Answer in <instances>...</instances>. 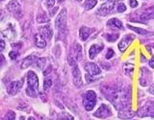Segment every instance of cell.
Returning a JSON list of instances; mask_svg holds the SVG:
<instances>
[{
	"mask_svg": "<svg viewBox=\"0 0 154 120\" xmlns=\"http://www.w3.org/2000/svg\"><path fill=\"white\" fill-rule=\"evenodd\" d=\"M66 23H67V12L66 9H62L57 16L55 21V27L57 29V38L65 40L66 37Z\"/></svg>",
	"mask_w": 154,
	"mask_h": 120,
	"instance_id": "1",
	"label": "cell"
},
{
	"mask_svg": "<svg viewBox=\"0 0 154 120\" xmlns=\"http://www.w3.org/2000/svg\"><path fill=\"white\" fill-rule=\"evenodd\" d=\"M27 85L26 94L30 97H37L38 90V79L34 71H29L27 73Z\"/></svg>",
	"mask_w": 154,
	"mask_h": 120,
	"instance_id": "2",
	"label": "cell"
},
{
	"mask_svg": "<svg viewBox=\"0 0 154 120\" xmlns=\"http://www.w3.org/2000/svg\"><path fill=\"white\" fill-rule=\"evenodd\" d=\"M83 58V49L79 43H73L70 47L69 56H67V61L70 66H74L77 64V62L82 60Z\"/></svg>",
	"mask_w": 154,
	"mask_h": 120,
	"instance_id": "3",
	"label": "cell"
},
{
	"mask_svg": "<svg viewBox=\"0 0 154 120\" xmlns=\"http://www.w3.org/2000/svg\"><path fill=\"white\" fill-rule=\"evenodd\" d=\"M84 108L87 112L91 110L96 104V94L94 90H88L84 95V100H83Z\"/></svg>",
	"mask_w": 154,
	"mask_h": 120,
	"instance_id": "4",
	"label": "cell"
},
{
	"mask_svg": "<svg viewBox=\"0 0 154 120\" xmlns=\"http://www.w3.org/2000/svg\"><path fill=\"white\" fill-rule=\"evenodd\" d=\"M141 117H154V101H147L144 103L138 112Z\"/></svg>",
	"mask_w": 154,
	"mask_h": 120,
	"instance_id": "5",
	"label": "cell"
},
{
	"mask_svg": "<svg viewBox=\"0 0 154 120\" xmlns=\"http://www.w3.org/2000/svg\"><path fill=\"white\" fill-rule=\"evenodd\" d=\"M8 12L12 13L17 18H20L22 16V8L18 0H11L6 6Z\"/></svg>",
	"mask_w": 154,
	"mask_h": 120,
	"instance_id": "6",
	"label": "cell"
},
{
	"mask_svg": "<svg viewBox=\"0 0 154 120\" xmlns=\"http://www.w3.org/2000/svg\"><path fill=\"white\" fill-rule=\"evenodd\" d=\"M113 115V112L109 106L106 104H102L100 107L95 110L94 112V116L96 118H100V119H105V118H109Z\"/></svg>",
	"mask_w": 154,
	"mask_h": 120,
	"instance_id": "7",
	"label": "cell"
},
{
	"mask_svg": "<svg viewBox=\"0 0 154 120\" xmlns=\"http://www.w3.org/2000/svg\"><path fill=\"white\" fill-rule=\"evenodd\" d=\"M116 4H117V0H109L103 5H101V7L97 10V14L101 16H106L115 9Z\"/></svg>",
	"mask_w": 154,
	"mask_h": 120,
	"instance_id": "8",
	"label": "cell"
},
{
	"mask_svg": "<svg viewBox=\"0 0 154 120\" xmlns=\"http://www.w3.org/2000/svg\"><path fill=\"white\" fill-rule=\"evenodd\" d=\"M151 72L146 67H142L140 70V85L142 86H147L151 83Z\"/></svg>",
	"mask_w": 154,
	"mask_h": 120,
	"instance_id": "9",
	"label": "cell"
},
{
	"mask_svg": "<svg viewBox=\"0 0 154 120\" xmlns=\"http://www.w3.org/2000/svg\"><path fill=\"white\" fill-rule=\"evenodd\" d=\"M72 81H73V85L76 88H82L83 86V79H82V75H81V71L79 69L78 65H74L72 66Z\"/></svg>",
	"mask_w": 154,
	"mask_h": 120,
	"instance_id": "10",
	"label": "cell"
},
{
	"mask_svg": "<svg viewBox=\"0 0 154 120\" xmlns=\"http://www.w3.org/2000/svg\"><path fill=\"white\" fill-rule=\"evenodd\" d=\"M22 85H23V79L12 82L7 86V92L10 95H17L22 88Z\"/></svg>",
	"mask_w": 154,
	"mask_h": 120,
	"instance_id": "11",
	"label": "cell"
},
{
	"mask_svg": "<svg viewBox=\"0 0 154 120\" xmlns=\"http://www.w3.org/2000/svg\"><path fill=\"white\" fill-rule=\"evenodd\" d=\"M135 38V37L133 35H131V34H128V35H125L122 38V40H120L119 42V49L120 52H125V50L127 49L128 46L131 44V42L133 41V40Z\"/></svg>",
	"mask_w": 154,
	"mask_h": 120,
	"instance_id": "12",
	"label": "cell"
},
{
	"mask_svg": "<svg viewBox=\"0 0 154 120\" xmlns=\"http://www.w3.org/2000/svg\"><path fill=\"white\" fill-rule=\"evenodd\" d=\"M154 9H147L144 10L143 13H141L140 14H138L137 19H135L134 21H139V22H144L147 20H150V19L154 18Z\"/></svg>",
	"mask_w": 154,
	"mask_h": 120,
	"instance_id": "13",
	"label": "cell"
},
{
	"mask_svg": "<svg viewBox=\"0 0 154 120\" xmlns=\"http://www.w3.org/2000/svg\"><path fill=\"white\" fill-rule=\"evenodd\" d=\"M85 70L93 76L99 75L101 73L100 67L97 64H94V62H87V64H85Z\"/></svg>",
	"mask_w": 154,
	"mask_h": 120,
	"instance_id": "14",
	"label": "cell"
},
{
	"mask_svg": "<svg viewBox=\"0 0 154 120\" xmlns=\"http://www.w3.org/2000/svg\"><path fill=\"white\" fill-rule=\"evenodd\" d=\"M107 27L111 30H115V31H119V30H122L123 28L122 26V22L119 20L118 18H111L107 21Z\"/></svg>",
	"mask_w": 154,
	"mask_h": 120,
	"instance_id": "15",
	"label": "cell"
},
{
	"mask_svg": "<svg viewBox=\"0 0 154 120\" xmlns=\"http://www.w3.org/2000/svg\"><path fill=\"white\" fill-rule=\"evenodd\" d=\"M94 30L91 28H89L87 26H82L79 30V37H80V40H87L89 38V37L91 36V34L93 33Z\"/></svg>",
	"mask_w": 154,
	"mask_h": 120,
	"instance_id": "16",
	"label": "cell"
},
{
	"mask_svg": "<svg viewBox=\"0 0 154 120\" xmlns=\"http://www.w3.org/2000/svg\"><path fill=\"white\" fill-rule=\"evenodd\" d=\"M38 30H40V34L45 38V40H51V38L53 36V31L49 25L42 26V27H40Z\"/></svg>",
	"mask_w": 154,
	"mask_h": 120,
	"instance_id": "17",
	"label": "cell"
},
{
	"mask_svg": "<svg viewBox=\"0 0 154 120\" xmlns=\"http://www.w3.org/2000/svg\"><path fill=\"white\" fill-rule=\"evenodd\" d=\"M103 49V46L102 45H99V44H93L91 46L90 50H89V58L91 60H94V58L97 56V54L99 52H101Z\"/></svg>",
	"mask_w": 154,
	"mask_h": 120,
	"instance_id": "18",
	"label": "cell"
},
{
	"mask_svg": "<svg viewBox=\"0 0 154 120\" xmlns=\"http://www.w3.org/2000/svg\"><path fill=\"white\" fill-rule=\"evenodd\" d=\"M1 35H2V38L6 37L7 40H13L14 38H16V30H14V29L12 27L11 24H10L6 30H3L2 31Z\"/></svg>",
	"mask_w": 154,
	"mask_h": 120,
	"instance_id": "19",
	"label": "cell"
},
{
	"mask_svg": "<svg viewBox=\"0 0 154 120\" xmlns=\"http://www.w3.org/2000/svg\"><path fill=\"white\" fill-rule=\"evenodd\" d=\"M34 42H35V45L38 48L46 47V40L41 34H36V35L34 36Z\"/></svg>",
	"mask_w": 154,
	"mask_h": 120,
	"instance_id": "20",
	"label": "cell"
},
{
	"mask_svg": "<svg viewBox=\"0 0 154 120\" xmlns=\"http://www.w3.org/2000/svg\"><path fill=\"white\" fill-rule=\"evenodd\" d=\"M36 61V57L33 56V55H30V56H27L26 58H24L22 60V62H21V68L22 69H25L27 67H29L30 65L34 64V62Z\"/></svg>",
	"mask_w": 154,
	"mask_h": 120,
	"instance_id": "21",
	"label": "cell"
},
{
	"mask_svg": "<svg viewBox=\"0 0 154 120\" xmlns=\"http://www.w3.org/2000/svg\"><path fill=\"white\" fill-rule=\"evenodd\" d=\"M134 116V112L130 109L119 110V117L122 119H130Z\"/></svg>",
	"mask_w": 154,
	"mask_h": 120,
	"instance_id": "22",
	"label": "cell"
},
{
	"mask_svg": "<svg viewBox=\"0 0 154 120\" xmlns=\"http://www.w3.org/2000/svg\"><path fill=\"white\" fill-rule=\"evenodd\" d=\"M127 27L129 29H131V30L135 31L136 33H138L139 35H142V36H151V35H153V33H151V32H149L147 30H144V29H142V28H139V27L132 26V25H130V24H128Z\"/></svg>",
	"mask_w": 154,
	"mask_h": 120,
	"instance_id": "23",
	"label": "cell"
},
{
	"mask_svg": "<svg viewBox=\"0 0 154 120\" xmlns=\"http://www.w3.org/2000/svg\"><path fill=\"white\" fill-rule=\"evenodd\" d=\"M34 64H35V66L38 67V69L42 70L45 67L46 59L45 58H36V61H35V62H34Z\"/></svg>",
	"mask_w": 154,
	"mask_h": 120,
	"instance_id": "24",
	"label": "cell"
},
{
	"mask_svg": "<svg viewBox=\"0 0 154 120\" xmlns=\"http://www.w3.org/2000/svg\"><path fill=\"white\" fill-rule=\"evenodd\" d=\"M123 69H124V73L127 76H131L133 71H134V65L130 62H125L123 64Z\"/></svg>",
	"mask_w": 154,
	"mask_h": 120,
	"instance_id": "25",
	"label": "cell"
},
{
	"mask_svg": "<svg viewBox=\"0 0 154 120\" xmlns=\"http://www.w3.org/2000/svg\"><path fill=\"white\" fill-rule=\"evenodd\" d=\"M36 20L38 23H45L49 21V17H48V16L45 13H41L37 16Z\"/></svg>",
	"mask_w": 154,
	"mask_h": 120,
	"instance_id": "26",
	"label": "cell"
},
{
	"mask_svg": "<svg viewBox=\"0 0 154 120\" xmlns=\"http://www.w3.org/2000/svg\"><path fill=\"white\" fill-rule=\"evenodd\" d=\"M96 4H97V1H96V0H86L84 3V8L86 11H90V10L95 7Z\"/></svg>",
	"mask_w": 154,
	"mask_h": 120,
	"instance_id": "27",
	"label": "cell"
},
{
	"mask_svg": "<svg viewBox=\"0 0 154 120\" xmlns=\"http://www.w3.org/2000/svg\"><path fill=\"white\" fill-rule=\"evenodd\" d=\"M105 38H106V40H107V41L114 42V41H116L119 38V34L118 33L117 34H115V33H113V34H106Z\"/></svg>",
	"mask_w": 154,
	"mask_h": 120,
	"instance_id": "28",
	"label": "cell"
},
{
	"mask_svg": "<svg viewBox=\"0 0 154 120\" xmlns=\"http://www.w3.org/2000/svg\"><path fill=\"white\" fill-rule=\"evenodd\" d=\"M14 119H16V113L13 110H8L3 118V120H14Z\"/></svg>",
	"mask_w": 154,
	"mask_h": 120,
	"instance_id": "29",
	"label": "cell"
},
{
	"mask_svg": "<svg viewBox=\"0 0 154 120\" xmlns=\"http://www.w3.org/2000/svg\"><path fill=\"white\" fill-rule=\"evenodd\" d=\"M52 85H53L52 80L50 78H47L43 82V88H45V90H48L52 86Z\"/></svg>",
	"mask_w": 154,
	"mask_h": 120,
	"instance_id": "30",
	"label": "cell"
},
{
	"mask_svg": "<svg viewBox=\"0 0 154 120\" xmlns=\"http://www.w3.org/2000/svg\"><path fill=\"white\" fill-rule=\"evenodd\" d=\"M117 11L119 13H124L125 11H126V6H125V4L119 2L117 6Z\"/></svg>",
	"mask_w": 154,
	"mask_h": 120,
	"instance_id": "31",
	"label": "cell"
},
{
	"mask_svg": "<svg viewBox=\"0 0 154 120\" xmlns=\"http://www.w3.org/2000/svg\"><path fill=\"white\" fill-rule=\"evenodd\" d=\"M55 0H45V5L48 8V9H51L54 7V5H55Z\"/></svg>",
	"mask_w": 154,
	"mask_h": 120,
	"instance_id": "32",
	"label": "cell"
},
{
	"mask_svg": "<svg viewBox=\"0 0 154 120\" xmlns=\"http://www.w3.org/2000/svg\"><path fill=\"white\" fill-rule=\"evenodd\" d=\"M61 117H62V120H74L73 117H72V115L69 113H63L61 115Z\"/></svg>",
	"mask_w": 154,
	"mask_h": 120,
	"instance_id": "33",
	"label": "cell"
},
{
	"mask_svg": "<svg viewBox=\"0 0 154 120\" xmlns=\"http://www.w3.org/2000/svg\"><path fill=\"white\" fill-rule=\"evenodd\" d=\"M9 56H10V58H11L12 60H16L17 58V56H18V53L17 51H11V52H10Z\"/></svg>",
	"mask_w": 154,
	"mask_h": 120,
	"instance_id": "34",
	"label": "cell"
},
{
	"mask_svg": "<svg viewBox=\"0 0 154 120\" xmlns=\"http://www.w3.org/2000/svg\"><path fill=\"white\" fill-rule=\"evenodd\" d=\"M138 5H139V3L137 0H129V6L131 8H136V7H138Z\"/></svg>",
	"mask_w": 154,
	"mask_h": 120,
	"instance_id": "35",
	"label": "cell"
},
{
	"mask_svg": "<svg viewBox=\"0 0 154 120\" xmlns=\"http://www.w3.org/2000/svg\"><path fill=\"white\" fill-rule=\"evenodd\" d=\"M114 54H115V52L112 50V49H108L107 51V54H106V59H111V58H113L114 57Z\"/></svg>",
	"mask_w": 154,
	"mask_h": 120,
	"instance_id": "36",
	"label": "cell"
},
{
	"mask_svg": "<svg viewBox=\"0 0 154 120\" xmlns=\"http://www.w3.org/2000/svg\"><path fill=\"white\" fill-rule=\"evenodd\" d=\"M85 79H86L87 82H88V83H91V82H94V79L93 78V75H91V74H89V73L85 76Z\"/></svg>",
	"mask_w": 154,
	"mask_h": 120,
	"instance_id": "37",
	"label": "cell"
},
{
	"mask_svg": "<svg viewBox=\"0 0 154 120\" xmlns=\"http://www.w3.org/2000/svg\"><path fill=\"white\" fill-rule=\"evenodd\" d=\"M51 71H52V66H51V65H49V66H48L47 68H46V70L43 71V75H45V76H48Z\"/></svg>",
	"mask_w": 154,
	"mask_h": 120,
	"instance_id": "38",
	"label": "cell"
},
{
	"mask_svg": "<svg viewBox=\"0 0 154 120\" xmlns=\"http://www.w3.org/2000/svg\"><path fill=\"white\" fill-rule=\"evenodd\" d=\"M57 11H58V7H54V9L51 8V9H49V14L50 16H54Z\"/></svg>",
	"mask_w": 154,
	"mask_h": 120,
	"instance_id": "39",
	"label": "cell"
},
{
	"mask_svg": "<svg viewBox=\"0 0 154 120\" xmlns=\"http://www.w3.org/2000/svg\"><path fill=\"white\" fill-rule=\"evenodd\" d=\"M148 91H149V93H151L154 95V84H152L148 88Z\"/></svg>",
	"mask_w": 154,
	"mask_h": 120,
	"instance_id": "40",
	"label": "cell"
},
{
	"mask_svg": "<svg viewBox=\"0 0 154 120\" xmlns=\"http://www.w3.org/2000/svg\"><path fill=\"white\" fill-rule=\"evenodd\" d=\"M0 42H1V46H0V50L3 51V50H4V48H5V41H4V38H1V40H0Z\"/></svg>",
	"mask_w": 154,
	"mask_h": 120,
	"instance_id": "41",
	"label": "cell"
},
{
	"mask_svg": "<svg viewBox=\"0 0 154 120\" xmlns=\"http://www.w3.org/2000/svg\"><path fill=\"white\" fill-rule=\"evenodd\" d=\"M149 65H150V67H152V68H154V58H152L150 62H149Z\"/></svg>",
	"mask_w": 154,
	"mask_h": 120,
	"instance_id": "42",
	"label": "cell"
},
{
	"mask_svg": "<svg viewBox=\"0 0 154 120\" xmlns=\"http://www.w3.org/2000/svg\"><path fill=\"white\" fill-rule=\"evenodd\" d=\"M41 97H42V100L43 101V102H46V101H47V100H46V99H47V98H46V96L45 97V94H43V93L41 94Z\"/></svg>",
	"mask_w": 154,
	"mask_h": 120,
	"instance_id": "43",
	"label": "cell"
},
{
	"mask_svg": "<svg viewBox=\"0 0 154 120\" xmlns=\"http://www.w3.org/2000/svg\"><path fill=\"white\" fill-rule=\"evenodd\" d=\"M4 62H5V59H4V56L1 55V66L4 64Z\"/></svg>",
	"mask_w": 154,
	"mask_h": 120,
	"instance_id": "44",
	"label": "cell"
},
{
	"mask_svg": "<svg viewBox=\"0 0 154 120\" xmlns=\"http://www.w3.org/2000/svg\"><path fill=\"white\" fill-rule=\"evenodd\" d=\"M28 120H36L35 118H34V117H32V116H30V117H29L28 118Z\"/></svg>",
	"mask_w": 154,
	"mask_h": 120,
	"instance_id": "45",
	"label": "cell"
},
{
	"mask_svg": "<svg viewBox=\"0 0 154 120\" xmlns=\"http://www.w3.org/2000/svg\"><path fill=\"white\" fill-rule=\"evenodd\" d=\"M19 120H24V117H23V116H21L20 118H19Z\"/></svg>",
	"mask_w": 154,
	"mask_h": 120,
	"instance_id": "46",
	"label": "cell"
},
{
	"mask_svg": "<svg viewBox=\"0 0 154 120\" xmlns=\"http://www.w3.org/2000/svg\"><path fill=\"white\" fill-rule=\"evenodd\" d=\"M74 1H76V2H81L82 0H74Z\"/></svg>",
	"mask_w": 154,
	"mask_h": 120,
	"instance_id": "47",
	"label": "cell"
},
{
	"mask_svg": "<svg viewBox=\"0 0 154 120\" xmlns=\"http://www.w3.org/2000/svg\"><path fill=\"white\" fill-rule=\"evenodd\" d=\"M58 120H62V117H61V116H60V117H59V118H58Z\"/></svg>",
	"mask_w": 154,
	"mask_h": 120,
	"instance_id": "48",
	"label": "cell"
},
{
	"mask_svg": "<svg viewBox=\"0 0 154 120\" xmlns=\"http://www.w3.org/2000/svg\"><path fill=\"white\" fill-rule=\"evenodd\" d=\"M1 1H3V0H1Z\"/></svg>",
	"mask_w": 154,
	"mask_h": 120,
	"instance_id": "49",
	"label": "cell"
}]
</instances>
